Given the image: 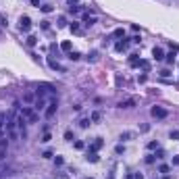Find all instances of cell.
<instances>
[{
  "mask_svg": "<svg viewBox=\"0 0 179 179\" xmlns=\"http://www.w3.org/2000/svg\"><path fill=\"white\" fill-rule=\"evenodd\" d=\"M0 137H2V127H0Z\"/></svg>",
  "mask_w": 179,
  "mask_h": 179,
  "instance_id": "6f0895ef",
  "label": "cell"
},
{
  "mask_svg": "<svg viewBox=\"0 0 179 179\" xmlns=\"http://www.w3.org/2000/svg\"><path fill=\"white\" fill-rule=\"evenodd\" d=\"M90 121H92V123H100V121H102V113H100V110H94V113L90 115Z\"/></svg>",
  "mask_w": 179,
  "mask_h": 179,
  "instance_id": "5bb4252c",
  "label": "cell"
},
{
  "mask_svg": "<svg viewBox=\"0 0 179 179\" xmlns=\"http://www.w3.org/2000/svg\"><path fill=\"white\" fill-rule=\"evenodd\" d=\"M71 48H73V44H71L69 40H65V42L60 44V50H63V52H71Z\"/></svg>",
  "mask_w": 179,
  "mask_h": 179,
  "instance_id": "ffe728a7",
  "label": "cell"
},
{
  "mask_svg": "<svg viewBox=\"0 0 179 179\" xmlns=\"http://www.w3.org/2000/svg\"><path fill=\"white\" fill-rule=\"evenodd\" d=\"M29 4H31V6H38V8H40V0H29Z\"/></svg>",
  "mask_w": 179,
  "mask_h": 179,
  "instance_id": "f907efd6",
  "label": "cell"
},
{
  "mask_svg": "<svg viewBox=\"0 0 179 179\" xmlns=\"http://www.w3.org/2000/svg\"><path fill=\"white\" fill-rule=\"evenodd\" d=\"M38 44V38L36 36H27V46H36Z\"/></svg>",
  "mask_w": 179,
  "mask_h": 179,
  "instance_id": "484cf974",
  "label": "cell"
},
{
  "mask_svg": "<svg viewBox=\"0 0 179 179\" xmlns=\"http://www.w3.org/2000/svg\"><path fill=\"white\" fill-rule=\"evenodd\" d=\"M163 179H173V177H171L169 173H165V175H163Z\"/></svg>",
  "mask_w": 179,
  "mask_h": 179,
  "instance_id": "db71d44e",
  "label": "cell"
},
{
  "mask_svg": "<svg viewBox=\"0 0 179 179\" xmlns=\"http://www.w3.org/2000/svg\"><path fill=\"white\" fill-rule=\"evenodd\" d=\"M50 50H52V52H56V50H58V46H56V42H52V44H50Z\"/></svg>",
  "mask_w": 179,
  "mask_h": 179,
  "instance_id": "816d5d0a",
  "label": "cell"
},
{
  "mask_svg": "<svg viewBox=\"0 0 179 179\" xmlns=\"http://www.w3.org/2000/svg\"><path fill=\"white\" fill-rule=\"evenodd\" d=\"M48 67H50L52 71H58V73H67V69H65V67H63V65H60L58 60H54L52 56L48 58Z\"/></svg>",
  "mask_w": 179,
  "mask_h": 179,
  "instance_id": "277c9868",
  "label": "cell"
},
{
  "mask_svg": "<svg viewBox=\"0 0 179 179\" xmlns=\"http://www.w3.org/2000/svg\"><path fill=\"white\" fill-rule=\"evenodd\" d=\"M69 2H71V4H77V0H69Z\"/></svg>",
  "mask_w": 179,
  "mask_h": 179,
  "instance_id": "9f6ffc18",
  "label": "cell"
},
{
  "mask_svg": "<svg viewBox=\"0 0 179 179\" xmlns=\"http://www.w3.org/2000/svg\"><path fill=\"white\" fill-rule=\"evenodd\" d=\"M152 56H154V60H165V52H163V48L154 46V48H152Z\"/></svg>",
  "mask_w": 179,
  "mask_h": 179,
  "instance_id": "52a82bcc",
  "label": "cell"
},
{
  "mask_svg": "<svg viewBox=\"0 0 179 179\" xmlns=\"http://www.w3.org/2000/svg\"><path fill=\"white\" fill-rule=\"evenodd\" d=\"M154 160H156V154H148V156H146V163H148V165H152Z\"/></svg>",
  "mask_w": 179,
  "mask_h": 179,
  "instance_id": "8d00e7d4",
  "label": "cell"
},
{
  "mask_svg": "<svg viewBox=\"0 0 179 179\" xmlns=\"http://www.w3.org/2000/svg\"><path fill=\"white\" fill-rule=\"evenodd\" d=\"M69 29H71L73 34H81V27H79V23H77V21H73V23L69 25Z\"/></svg>",
  "mask_w": 179,
  "mask_h": 179,
  "instance_id": "7402d4cb",
  "label": "cell"
},
{
  "mask_svg": "<svg viewBox=\"0 0 179 179\" xmlns=\"http://www.w3.org/2000/svg\"><path fill=\"white\" fill-rule=\"evenodd\" d=\"M81 17H84V23H86V25H94V23H98V17H94V15H90V13H84V15H81Z\"/></svg>",
  "mask_w": 179,
  "mask_h": 179,
  "instance_id": "ba28073f",
  "label": "cell"
},
{
  "mask_svg": "<svg viewBox=\"0 0 179 179\" xmlns=\"http://www.w3.org/2000/svg\"><path fill=\"white\" fill-rule=\"evenodd\" d=\"M150 115H152L154 119H167V117H169V110L163 108V106H152V108H150Z\"/></svg>",
  "mask_w": 179,
  "mask_h": 179,
  "instance_id": "7a4b0ae2",
  "label": "cell"
},
{
  "mask_svg": "<svg viewBox=\"0 0 179 179\" xmlns=\"http://www.w3.org/2000/svg\"><path fill=\"white\" fill-rule=\"evenodd\" d=\"M50 139H52V135L48 134V131H44V137H42V142H44V144H48Z\"/></svg>",
  "mask_w": 179,
  "mask_h": 179,
  "instance_id": "60d3db41",
  "label": "cell"
},
{
  "mask_svg": "<svg viewBox=\"0 0 179 179\" xmlns=\"http://www.w3.org/2000/svg\"><path fill=\"white\" fill-rule=\"evenodd\" d=\"M135 137H137L135 131H123V134L119 135V139H121V142H129V139H135Z\"/></svg>",
  "mask_w": 179,
  "mask_h": 179,
  "instance_id": "9c48e42d",
  "label": "cell"
},
{
  "mask_svg": "<svg viewBox=\"0 0 179 179\" xmlns=\"http://www.w3.org/2000/svg\"><path fill=\"white\" fill-rule=\"evenodd\" d=\"M23 102H25V104H34V102H36V94H34V92L23 94Z\"/></svg>",
  "mask_w": 179,
  "mask_h": 179,
  "instance_id": "7c38bea8",
  "label": "cell"
},
{
  "mask_svg": "<svg viewBox=\"0 0 179 179\" xmlns=\"http://www.w3.org/2000/svg\"><path fill=\"white\" fill-rule=\"evenodd\" d=\"M19 29H21L23 34H29V31H31V19H29L27 15H23V17L19 19Z\"/></svg>",
  "mask_w": 179,
  "mask_h": 179,
  "instance_id": "3957f363",
  "label": "cell"
},
{
  "mask_svg": "<svg viewBox=\"0 0 179 179\" xmlns=\"http://www.w3.org/2000/svg\"><path fill=\"white\" fill-rule=\"evenodd\" d=\"M65 139H67V142H73V139H75V135H73L71 129H67V131H65Z\"/></svg>",
  "mask_w": 179,
  "mask_h": 179,
  "instance_id": "4316f807",
  "label": "cell"
},
{
  "mask_svg": "<svg viewBox=\"0 0 179 179\" xmlns=\"http://www.w3.org/2000/svg\"><path fill=\"white\" fill-rule=\"evenodd\" d=\"M169 75H171V71H167V69H165V71H160V77H163V79H165V77H169Z\"/></svg>",
  "mask_w": 179,
  "mask_h": 179,
  "instance_id": "c3c4849f",
  "label": "cell"
},
{
  "mask_svg": "<svg viewBox=\"0 0 179 179\" xmlns=\"http://www.w3.org/2000/svg\"><path fill=\"white\" fill-rule=\"evenodd\" d=\"M169 169H171L169 165H160V167H158V173H169Z\"/></svg>",
  "mask_w": 179,
  "mask_h": 179,
  "instance_id": "74e56055",
  "label": "cell"
},
{
  "mask_svg": "<svg viewBox=\"0 0 179 179\" xmlns=\"http://www.w3.org/2000/svg\"><path fill=\"white\" fill-rule=\"evenodd\" d=\"M175 56H177V54H175V50H173V52H169V54H165V63H167V65H175Z\"/></svg>",
  "mask_w": 179,
  "mask_h": 179,
  "instance_id": "9a60e30c",
  "label": "cell"
},
{
  "mask_svg": "<svg viewBox=\"0 0 179 179\" xmlns=\"http://www.w3.org/2000/svg\"><path fill=\"white\" fill-rule=\"evenodd\" d=\"M21 115L25 117L27 123H38V119H40L38 113L34 110V106H23V108H21Z\"/></svg>",
  "mask_w": 179,
  "mask_h": 179,
  "instance_id": "6da1fadb",
  "label": "cell"
},
{
  "mask_svg": "<svg viewBox=\"0 0 179 179\" xmlns=\"http://www.w3.org/2000/svg\"><path fill=\"white\" fill-rule=\"evenodd\" d=\"M123 152H125V146H123V144L115 146V154H123Z\"/></svg>",
  "mask_w": 179,
  "mask_h": 179,
  "instance_id": "1f68e13d",
  "label": "cell"
},
{
  "mask_svg": "<svg viewBox=\"0 0 179 179\" xmlns=\"http://www.w3.org/2000/svg\"><path fill=\"white\" fill-rule=\"evenodd\" d=\"M81 10H84V8H81L79 4H71V6H69V13H71V15H79Z\"/></svg>",
  "mask_w": 179,
  "mask_h": 179,
  "instance_id": "ac0fdd59",
  "label": "cell"
},
{
  "mask_svg": "<svg viewBox=\"0 0 179 179\" xmlns=\"http://www.w3.org/2000/svg\"><path fill=\"white\" fill-rule=\"evenodd\" d=\"M148 150H158V142L156 139H152V142H148V146H146Z\"/></svg>",
  "mask_w": 179,
  "mask_h": 179,
  "instance_id": "d4e9b609",
  "label": "cell"
},
{
  "mask_svg": "<svg viewBox=\"0 0 179 179\" xmlns=\"http://www.w3.org/2000/svg\"><path fill=\"white\" fill-rule=\"evenodd\" d=\"M40 10H42V13H52V4H42Z\"/></svg>",
  "mask_w": 179,
  "mask_h": 179,
  "instance_id": "f546056e",
  "label": "cell"
},
{
  "mask_svg": "<svg viewBox=\"0 0 179 179\" xmlns=\"http://www.w3.org/2000/svg\"><path fill=\"white\" fill-rule=\"evenodd\" d=\"M56 108H58V104H56V100H52V102H48V106H46V119H52V117L56 115Z\"/></svg>",
  "mask_w": 179,
  "mask_h": 179,
  "instance_id": "5b68a950",
  "label": "cell"
},
{
  "mask_svg": "<svg viewBox=\"0 0 179 179\" xmlns=\"http://www.w3.org/2000/svg\"><path fill=\"white\" fill-rule=\"evenodd\" d=\"M88 60H90V63H96V60H98V52H96V50L88 56Z\"/></svg>",
  "mask_w": 179,
  "mask_h": 179,
  "instance_id": "836d02e7",
  "label": "cell"
},
{
  "mask_svg": "<svg viewBox=\"0 0 179 179\" xmlns=\"http://www.w3.org/2000/svg\"><path fill=\"white\" fill-rule=\"evenodd\" d=\"M137 67H139L142 71H150V60H146V58H139Z\"/></svg>",
  "mask_w": 179,
  "mask_h": 179,
  "instance_id": "2e32d148",
  "label": "cell"
},
{
  "mask_svg": "<svg viewBox=\"0 0 179 179\" xmlns=\"http://www.w3.org/2000/svg\"><path fill=\"white\" fill-rule=\"evenodd\" d=\"M56 25H58V27H65V25H67V19H65V17L60 15V17H58V23H56Z\"/></svg>",
  "mask_w": 179,
  "mask_h": 179,
  "instance_id": "d590c367",
  "label": "cell"
},
{
  "mask_svg": "<svg viewBox=\"0 0 179 179\" xmlns=\"http://www.w3.org/2000/svg\"><path fill=\"white\" fill-rule=\"evenodd\" d=\"M134 179H144V175L142 173H134Z\"/></svg>",
  "mask_w": 179,
  "mask_h": 179,
  "instance_id": "f5cc1de1",
  "label": "cell"
},
{
  "mask_svg": "<svg viewBox=\"0 0 179 179\" xmlns=\"http://www.w3.org/2000/svg\"><path fill=\"white\" fill-rule=\"evenodd\" d=\"M127 48H129V42H127V40H123V42H117V44H115V50H117V52H125Z\"/></svg>",
  "mask_w": 179,
  "mask_h": 179,
  "instance_id": "4fadbf2b",
  "label": "cell"
},
{
  "mask_svg": "<svg viewBox=\"0 0 179 179\" xmlns=\"http://www.w3.org/2000/svg\"><path fill=\"white\" fill-rule=\"evenodd\" d=\"M86 179H94V177H86Z\"/></svg>",
  "mask_w": 179,
  "mask_h": 179,
  "instance_id": "680465c9",
  "label": "cell"
},
{
  "mask_svg": "<svg viewBox=\"0 0 179 179\" xmlns=\"http://www.w3.org/2000/svg\"><path fill=\"white\" fill-rule=\"evenodd\" d=\"M52 156H54V154H52V152H50V150H46L44 154H42V158H52Z\"/></svg>",
  "mask_w": 179,
  "mask_h": 179,
  "instance_id": "bcb514c9",
  "label": "cell"
},
{
  "mask_svg": "<svg viewBox=\"0 0 179 179\" xmlns=\"http://www.w3.org/2000/svg\"><path fill=\"white\" fill-rule=\"evenodd\" d=\"M129 42H131V44H139V42H142V38H139V36H134Z\"/></svg>",
  "mask_w": 179,
  "mask_h": 179,
  "instance_id": "ee69618b",
  "label": "cell"
},
{
  "mask_svg": "<svg viewBox=\"0 0 179 179\" xmlns=\"http://www.w3.org/2000/svg\"><path fill=\"white\" fill-rule=\"evenodd\" d=\"M125 179H134V175H131V173H127V175H125Z\"/></svg>",
  "mask_w": 179,
  "mask_h": 179,
  "instance_id": "11a10c76",
  "label": "cell"
},
{
  "mask_svg": "<svg viewBox=\"0 0 179 179\" xmlns=\"http://www.w3.org/2000/svg\"><path fill=\"white\" fill-rule=\"evenodd\" d=\"M171 165H173V167H177V165H179V154H177V156H173V160H171Z\"/></svg>",
  "mask_w": 179,
  "mask_h": 179,
  "instance_id": "7dc6e473",
  "label": "cell"
},
{
  "mask_svg": "<svg viewBox=\"0 0 179 179\" xmlns=\"http://www.w3.org/2000/svg\"><path fill=\"white\" fill-rule=\"evenodd\" d=\"M40 27H42V29H46V31H48V29H50V21H40Z\"/></svg>",
  "mask_w": 179,
  "mask_h": 179,
  "instance_id": "e575fe53",
  "label": "cell"
},
{
  "mask_svg": "<svg viewBox=\"0 0 179 179\" xmlns=\"http://www.w3.org/2000/svg\"><path fill=\"white\" fill-rule=\"evenodd\" d=\"M40 90H44V92H50V94H52V92H56L52 84H40Z\"/></svg>",
  "mask_w": 179,
  "mask_h": 179,
  "instance_id": "603a6c76",
  "label": "cell"
},
{
  "mask_svg": "<svg viewBox=\"0 0 179 179\" xmlns=\"http://www.w3.org/2000/svg\"><path fill=\"white\" fill-rule=\"evenodd\" d=\"M73 146H75V150H84V148H86V144H84L81 139H77V142H75Z\"/></svg>",
  "mask_w": 179,
  "mask_h": 179,
  "instance_id": "4dcf8cb0",
  "label": "cell"
},
{
  "mask_svg": "<svg viewBox=\"0 0 179 179\" xmlns=\"http://www.w3.org/2000/svg\"><path fill=\"white\" fill-rule=\"evenodd\" d=\"M146 79H148V75H146V73H142V75H137V81H139V84H146Z\"/></svg>",
  "mask_w": 179,
  "mask_h": 179,
  "instance_id": "ab89813d",
  "label": "cell"
},
{
  "mask_svg": "<svg viewBox=\"0 0 179 179\" xmlns=\"http://www.w3.org/2000/svg\"><path fill=\"white\" fill-rule=\"evenodd\" d=\"M6 146H8V142H6V137H0V150H2V148H6Z\"/></svg>",
  "mask_w": 179,
  "mask_h": 179,
  "instance_id": "7bdbcfd3",
  "label": "cell"
},
{
  "mask_svg": "<svg viewBox=\"0 0 179 179\" xmlns=\"http://www.w3.org/2000/svg\"><path fill=\"white\" fill-rule=\"evenodd\" d=\"M8 25V21L4 19V15H0V27H6Z\"/></svg>",
  "mask_w": 179,
  "mask_h": 179,
  "instance_id": "b9f144b4",
  "label": "cell"
},
{
  "mask_svg": "<svg viewBox=\"0 0 179 179\" xmlns=\"http://www.w3.org/2000/svg\"><path fill=\"white\" fill-rule=\"evenodd\" d=\"M54 165H56V167H63V165H65V158H63V156H54Z\"/></svg>",
  "mask_w": 179,
  "mask_h": 179,
  "instance_id": "f1b7e54d",
  "label": "cell"
},
{
  "mask_svg": "<svg viewBox=\"0 0 179 179\" xmlns=\"http://www.w3.org/2000/svg\"><path fill=\"white\" fill-rule=\"evenodd\" d=\"M102 146H104V139H102V137H96V139L90 144V152H98Z\"/></svg>",
  "mask_w": 179,
  "mask_h": 179,
  "instance_id": "8992f818",
  "label": "cell"
},
{
  "mask_svg": "<svg viewBox=\"0 0 179 179\" xmlns=\"http://www.w3.org/2000/svg\"><path fill=\"white\" fill-rule=\"evenodd\" d=\"M113 38H125V29H123V27L115 29V31H113Z\"/></svg>",
  "mask_w": 179,
  "mask_h": 179,
  "instance_id": "cb8c5ba5",
  "label": "cell"
},
{
  "mask_svg": "<svg viewBox=\"0 0 179 179\" xmlns=\"http://www.w3.org/2000/svg\"><path fill=\"white\" fill-rule=\"evenodd\" d=\"M117 106H119V108H134V106H135V100H134V98H129V100H121Z\"/></svg>",
  "mask_w": 179,
  "mask_h": 179,
  "instance_id": "30bf717a",
  "label": "cell"
},
{
  "mask_svg": "<svg viewBox=\"0 0 179 179\" xmlns=\"http://www.w3.org/2000/svg\"><path fill=\"white\" fill-rule=\"evenodd\" d=\"M6 119H8V117H6V113H0V127H4V125H6Z\"/></svg>",
  "mask_w": 179,
  "mask_h": 179,
  "instance_id": "d6a6232c",
  "label": "cell"
},
{
  "mask_svg": "<svg viewBox=\"0 0 179 179\" xmlns=\"http://www.w3.org/2000/svg\"><path fill=\"white\" fill-rule=\"evenodd\" d=\"M69 58H71V60H79V58H81V54H79V52H73V50H71V52H69Z\"/></svg>",
  "mask_w": 179,
  "mask_h": 179,
  "instance_id": "83f0119b",
  "label": "cell"
},
{
  "mask_svg": "<svg viewBox=\"0 0 179 179\" xmlns=\"http://www.w3.org/2000/svg\"><path fill=\"white\" fill-rule=\"evenodd\" d=\"M169 137H171V139H179V129H173V131L169 134Z\"/></svg>",
  "mask_w": 179,
  "mask_h": 179,
  "instance_id": "f35d334b",
  "label": "cell"
},
{
  "mask_svg": "<svg viewBox=\"0 0 179 179\" xmlns=\"http://www.w3.org/2000/svg\"><path fill=\"white\" fill-rule=\"evenodd\" d=\"M4 158H6V148L0 150V160H4Z\"/></svg>",
  "mask_w": 179,
  "mask_h": 179,
  "instance_id": "681fc988",
  "label": "cell"
},
{
  "mask_svg": "<svg viewBox=\"0 0 179 179\" xmlns=\"http://www.w3.org/2000/svg\"><path fill=\"white\" fill-rule=\"evenodd\" d=\"M137 63H139V54H129V65L137 67Z\"/></svg>",
  "mask_w": 179,
  "mask_h": 179,
  "instance_id": "44dd1931",
  "label": "cell"
},
{
  "mask_svg": "<svg viewBox=\"0 0 179 179\" xmlns=\"http://www.w3.org/2000/svg\"><path fill=\"white\" fill-rule=\"evenodd\" d=\"M90 125H92V121H90L88 117H84V119H79V127H81V129H88Z\"/></svg>",
  "mask_w": 179,
  "mask_h": 179,
  "instance_id": "d6986e66",
  "label": "cell"
},
{
  "mask_svg": "<svg viewBox=\"0 0 179 179\" xmlns=\"http://www.w3.org/2000/svg\"><path fill=\"white\" fill-rule=\"evenodd\" d=\"M44 106H48L44 98H36V102H34V110H44Z\"/></svg>",
  "mask_w": 179,
  "mask_h": 179,
  "instance_id": "8fae6325",
  "label": "cell"
},
{
  "mask_svg": "<svg viewBox=\"0 0 179 179\" xmlns=\"http://www.w3.org/2000/svg\"><path fill=\"white\" fill-rule=\"evenodd\" d=\"M139 131H144V134H146V131H150V125H148V123H144V125L139 127Z\"/></svg>",
  "mask_w": 179,
  "mask_h": 179,
  "instance_id": "f6af8a7d",
  "label": "cell"
},
{
  "mask_svg": "<svg viewBox=\"0 0 179 179\" xmlns=\"http://www.w3.org/2000/svg\"><path fill=\"white\" fill-rule=\"evenodd\" d=\"M86 160H88V163H98V160H100V156H98L96 152H88V156H86Z\"/></svg>",
  "mask_w": 179,
  "mask_h": 179,
  "instance_id": "e0dca14e",
  "label": "cell"
}]
</instances>
